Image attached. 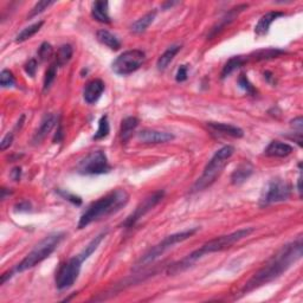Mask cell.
Wrapping results in <instances>:
<instances>
[{
    "mask_svg": "<svg viewBox=\"0 0 303 303\" xmlns=\"http://www.w3.org/2000/svg\"><path fill=\"white\" fill-rule=\"evenodd\" d=\"M303 243L300 236L294 242L283 245L274 256L265 262V264L250 278L242 289V295L251 293L264 284H268L278 278L283 272H286L291 265L296 263L302 257Z\"/></svg>",
    "mask_w": 303,
    "mask_h": 303,
    "instance_id": "6da1fadb",
    "label": "cell"
},
{
    "mask_svg": "<svg viewBox=\"0 0 303 303\" xmlns=\"http://www.w3.org/2000/svg\"><path fill=\"white\" fill-rule=\"evenodd\" d=\"M252 232H253L252 227H246V229H241V230L235 231V232L230 235L219 236V237L213 238L211 241L205 243L204 245H201L199 249L194 250V251L191 252L190 255H187L185 258H182L181 261L170 265V268L167 269V274L177 275L179 272L185 271L186 269L192 267L197 261H199L200 258H203L205 255H208V253H213V252H220L226 249H230L231 246L236 244V243H238L239 241H242V239L248 237V236Z\"/></svg>",
    "mask_w": 303,
    "mask_h": 303,
    "instance_id": "7a4b0ae2",
    "label": "cell"
},
{
    "mask_svg": "<svg viewBox=\"0 0 303 303\" xmlns=\"http://www.w3.org/2000/svg\"><path fill=\"white\" fill-rule=\"evenodd\" d=\"M129 200V194L126 190L118 189L107 193L106 196L101 197L100 199L89 205L87 210L83 212L78 220L77 227L80 230L87 227L89 224H91L96 220H100L106 217H109L114 213L119 212L123 206H126Z\"/></svg>",
    "mask_w": 303,
    "mask_h": 303,
    "instance_id": "3957f363",
    "label": "cell"
},
{
    "mask_svg": "<svg viewBox=\"0 0 303 303\" xmlns=\"http://www.w3.org/2000/svg\"><path fill=\"white\" fill-rule=\"evenodd\" d=\"M234 153L235 148L232 146H224L219 151H217L208 164L205 166L201 177L194 182L191 193L200 192V191H204L207 187H210L217 180V178L222 174L223 170L229 164V160L234 155Z\"/></svg>",
    "mask_w": 303,
    "mask_h": 303,
    "instance_id": "277c9868",
    "label": "cell"
},
{
    "mask_svg": "<svg viewBox=\"0 0 303 303\" xmlns=\"http://www.w3.org/2000/svg\"><path fill=\"white\" fill-rule=\"evenodd\" d=\"M64 232H54L48 235L45 238H43L42 241L25 256V258L20 263L17 264V267L13 269L12 272H19L20 274V272L29 270V269L39 264L40 262L46 260V258L58 248V245L61 244V242L64 239Z\"/></svg>",
    "mask_w": 303,
    "mask_h": 303,
    "instance_id": "5b68a950",
    "label": "cell"
},
{
    "mask_svg": "<svg viewBox=\"0 0 303 303\" xmlns=\"http://www.w3.org/2000/svg\"><path fill=\"white\" fill-rule=\"evenodd\" d=\"M197 231H198V227H193V229H189V230L181 231V232H177V234L170 235V236H167V237H165L161 242L158 243V244L149 249L148 251L146 252L145 255L136 262L135 269H141V268L146 267V265L153 263V262H154L155 260H158V258L161 256L162 253L166 252L167 250L173 248V245L191 238L194 234L197 232Z\"/></svg>",
    "mask_w": 303,
    "mask_h": 303,
    "instance_id": "8992f818",
    "label": "cell"
},
{
    "mask_svg": "<svg viewBox=\"0 0 303 303\" xmlns=\"http://www.w3.org/2000/svg\"><path fill=\"white\" fill-rule=\"evenodd\" d=\"M111 166L103 151H92L77 162L76 171L82 175H100L109 173Z\"/></svg>",
    "mask_w": 303,
    "mask_h": 303,
    "instance_id": "52a82bcc",
    "label": "cell"
},
{
    "mask_svg": "<svg viewBox=\"0 0 303 303\" xmlns=\"http://www.w3.org/2000/svg\"><path fill=\"white\" fill-rule=\"evenodd\" d=\"M291 196V185L283 179H272L262 191L260 206L265 207L271 204L286 201Z\"/></svg>",
    "mask_w": 303,
    "mask_h": 303,
    "instance_id": "ba28073f",
    "label": "cell"
},
{
    "mask_svg": "<svg viewBox=\"0 0 303 303\" xmlns=\"http://www.w3.org/2000/svg\"><path fill=\"white\" fill-rule=\"evenodd\" d=\"M145 61V52L134 49V50L125 51L119 57H116L113 64H111V69H113L115 74L121 75V76H127V75H130L135 73L136 70H139Z\"/></svg>",
    "mask_w": 303,
    "mask_h": 303,
    "instance_id": "9c48e42d",
    "label": "cell"
},
{
    "mask_svg": "<svg viewBox=\"0 0 303 303\" xmlns=\"http://www.w3.org/2000/svg\"><path fill=\"white\" fill-rule=\"evenodd\" d=\"M82 263L83 261L77 255L61 264L56 272V287L58 290L69 289L74 286L81 272Z\"/></svg>",
    "mask_w": 303,
    "mask_h": 303,
    "instance_id": "30bf717a",
    "label": "cell"
},
{
    "mask_svg": "<svg viewBox=\"0 0 303 303\" xmlns=\"http://www.w3.org/2000/svg\"><path fill=\"white\" fill-rule=\"evenodd\" d=\"M164 196H165L164 191H156V192L152 193L151 196L146 197L145 199L142 200L139 205H137L135 210H134L128 217H127L125 222L122 223V226L127 227V229L133 227L137 222H139L142 217H144L145 215H147L149 211H152L153 208H154L156 205H158L160 201L162 200Z\"/></svg>",
    "mask_w": 303,
    "mask_h": 303,
    "instance_id": "8fae6325",
    "label": "cell"
},
{
    "mask_svg": "<svg viewBox=\"0 0 303 303\" xmlns=\"http://www.w3.org/2000/svg\"><path fill=\"white\" fill-rule=\"evenodd\" d=\"M137 140L142 144H166L174 140V135L167 132H160V130L154 129H142L141 132L136 134Z\"/></svg>",
    "mask_w": 303,
    "mask_h": 303,
    "instance_id": "7c38bea8",
    "label": "cell"
},
{
    "mask_svg": "<svg viewBox=\"0 0 303 303\" xmlns=\"http://www.w3.org/2000/svg\"><path fill=\"white\" fill-rule=\"evenodd\" d=\"M245 9H248V5L246 4H242V5H238L234 7V9H231L229 12H227L225 16H223L220 19L217 21V24L213 26L211 29L210 33L207 35V39H212L213 37H216L218 33L226 28L227 25L230 23H232V21L236 19V18L238 17V14L242 12V11H244Z\"/></svg>",
    "mask_w": 303,
    "mask_h": 303,
    "instance_id": "4fadbf2b",
    "label": "cell"
},
{
    "mask_svg": "<svg viewBox=\"0 0 303 303\" xmlns=\"http://www.w3.org/2000/svg\"><path fill=\"white\" fill-rule=\"evenodd\" d=\"M106 85L101 80H92L87 83L83 90V99L87 103L92 104L99 101V99L102 96Z\"/></svg>",
    "mask_w": 303,
    "mask_h": 303,
    "instance_id": "5bb4252c",
    "label": "cell"
},
{
    "mask_svg": "<svg viewBox=\"0 0 303 303\" xmlns=\"http://www.w3.org/2000/svg\"><path fill=\"white\" fill-rule=\"evenodd\" d=\"M207 127L212 130V132L220 134V135L235 137V139H239V137H243V135H244L243 129L239 128V127L229 125V123L207 122Z\"/></svg>",
    "mask_w": 303,
    "mask_h": 303,
    "instance_id": "9a60e30c",
    "label": "cell"
},
{
    "mask_svg": "<svg viewBox=\"0 0 303 303\" xmlns=\"http://www.w3.org/2000/svg\"><path fill=\"white\" fill-rule=\"evenodd\" d=\"M283 12H278V11H271V12L265 13L264 16L261 17V19L258 20L257 25L255 26V33L256 36L262 37L268 35L269 29H270L271 24L274 23L276 19H278L279 17H283Z\"/></svg>",
    "mask_w": 303,
    "mask_h": 303,
    "instance_id": "2e32d148",
    "label": "cell"
},
{
    "mask_svg": "<svg viewBox=\"0 0 303 303\" xmlns=\"http://www.w3.org/2000/svg\"><path fill=\"white\" fill-rule=\"evenodd\" d=\"M293 151L294 149L290 145L275 140L268 145V147L264 151V154L267 156H271V158H286V156L290 155Z\"/></svg>",
    "mask_w": 303,
    "mask_h": 303,
    "instance_id": "e0dca14e",
    "label": "cell"
},
{
    "mask_svg": "<svg viewBox=\"0 0 303 303\" xmlns=\"http://www.w3.org/2000/svg\"><path fill=\"white\" fill-rule=\"evenodd\" d=\"M56 123V116L54 114H46L45 116L43 118L42 122H40L39 128L37 129V132L35 133V135L32 137V142L33 145H38L42 142L44 139H45L46 135L51 132L52 128L55 127Z\"/></svg>",
    "mask_w": 303,
    "mask_h": 303,
    "instance_id": "ac0fdd59",
    "label": "cell"
},
{
    "mask_svg": "<svg viewBox=\"0 0 303 303\" xmlns=\"http://www.w3.org/2000/svg\"><path fill=\"white\" fill-rule=\"evenodd\" d=\"M253 171L252 164L250 161H243L242 164H239L237 168L234 171V173L231 174V182L234 185H241L243 182H245L248 179L251 177Z\"/></svg>",
    "mask_w": 303,
    "mask_h": 303,
    "instance_id": "d6986e66",
    "label": "cell"
},
{
    "mask_svg": "<svg viewBox=\"0 0 303 303\" xmlns=\"http://www.w3.org/2000/svg\"><path fill=\"white\" fill-rule=\"evenodd\" d=\"M91 17L99 23L110 24L111 18L109 16V4H108V2L92 3Z\"/></svg>",
    "mask_w": 303,
    "mask_h": 303,
    "instance_id": "ffe728a7",
    "label": "cell"
},
{
    "mask_svg": "<svg viewBox=\"0 0 303 303\" xmlns=\"http://www.w3.org/2000/svg\"><path fill=\"white\" fill-rule=\"evenodd\" d=\"M96 37L100 43H102L103 45L108 46L111 50H119L121 48V42H120L118 37L108 31V30H99L96 33Z\"/></svg>",
    "mask_w": 303,
    "mask_h": 303,
    "instance_id": "44dd1931",
    "label": "cell"
},
{
    "mask_svg": "<svg viewBox=\"0 0 303 303\" xmlns=\"http://www.w3.org/2000/svg\"><path fill=\"white\" fill-rule=\"evenodd\" d=\"M286 54V51L281 50V49H276V48H268V49H263V50H257L255 52H252L250 55V57L253 61L261 62V61H269V59H274L279 57L281 55Z\"/></svg>",
    "mask_w": 303,
    "mask_h": 303,
    "instance_id": "7402d4cb",
    "label": "cell"
},
{
    "mask_svg": "<svg viewBox=\"0 0 303 303\" xmlns=\"http://www.w3.org/2000/svg\"><path fill=\"white\" fill-rule=\"evenodd\" d=\"M155 17H156V11H151V12L146 13L144 17L140 18V19L134 21L133 25L130 26V30H132V32L136 33V35H140V33L145 32L146 30L149 28V25L154 21Z\"/></svg>",
    "mask_w": 303,
    "mask_h": 303,
    "instance_id": "603a6c76",
    "label": "cell"
},
{
    "mask_svg": "<svg viewBox=\"0 0 303 303\" xmlns=\"http://www.w3.org/2000/svg\"><path fill=\"white\" fill-rule=\"evenodd\" d=\"M181 45H172L167 49L164 54L160 56L158 62H156V68L160 71H164L170 65V63L173 61V58L177 56V54L180 51Z\"/></svg>",
    "mask_w": 303,
    "mask_h": 303,
    "instance_id": "cb8c5ba5",
    "label": "cell"
},
{
    "mask_svg": "<svg viewBox=\"0 0 303 303\" xmlns=\"http://www.w3.org/2000/svg\"><path fill=\"white\" fill-rule=\"evenodd\" d=\"M137 126H139V120L136 118L129 116L122 120L121 129H120V135H121L122 141L128 140Z\"/></svg>",
    "mask_w": 303,
    "mask_h": 303,
    "instance_id": "d4e9b609",
    "label": "cell"
},
{
    "mask_svg": "<svg viewBox=\"0 0 303 303\" xmlns=\"http://www.w3.org/2000/svg\"><path fill=\"white\" fill-rule=\"evenodd\" d=\"M245 63V59L242 57V56H235V57L230 58L229 61L225 63V65L223 66V70H222V74H220V76H222V80L224 78L229 77L231 74L236 71L237 69L241 68V66L244 65Z\"/></svg>",
    "mask_w": 303,
    "mask_h": 303,
    "instance_id": "484cf974",
    "label": "cell"
},
{
    "mask_svg": "<svg viewBox=\"0 0 303 303\" xmlns=\"http://www.w3.org/2000/svg\"><path fill=\"white\" fill-rule=\"evenodd\" d=\"M106 235H107V232H102V234H100L99 236H96V237L94 239H91L90 243H89V244L85 246L83 250H82L81 253H78V256L81 257L82 261H83V262L87 261L88 258L90 257L92 253L96 251V249L99 248V245L101 244V242L103 241V238L106 237Z\"/></svg>",
    "mask_w": 303,
    "mask_h": 303,
    "instance_id": "4316f807",
    "label": "cell"
},
{
    "mask_svg": "<svg viewBox=\"0 0 303 303\" xmlns=\"http://www.w3.org/2000/svg\"><path fill=\"white\" fill-rule=\"evenodd\" d=\"M74 50L73 46L70 44H64V45L59 46L56 54V64L57 66H64L70 62L71 57H73Z\"/></svg>",
    "mask_w": 303,
    "mask_h": 303,
    "instance_id": "83f0119b",
    "label": "cell"
},
{
    "mask_svg": "<svg viewBox=\"0 0 303 303\" xmlns=\"http://www.w3.org/2000/svg\"><path fill=\"white\" fill-rule=\"evenodd\" d=\"M44 25V21L40 20V21H37V23L32 24L28 26V28H25L21 30V31L18 33L17 37H16V42L17 43H23L25 40H28L36 35L37 32L39 31L40 29H42V26Z\"/></svg>",
    "mask_w": 303,
    "mask_h": 303,
    "instance_id": "f1b7e54d",
    "label": "cell"
},
{
    "mask_svg": "<svg viewBox=\"0 0 303 303\" xmlns=\"http://www.w3.org/2000/svg\"><path fill=\"white\" fill-rule=\"evenodd\" d=\"M109 132H110V126H109V121H108V116L107 115H103V116L100 119L99 128H97L95 135L92 136V139L102 140L104 137L109 135Z\"/></svg>",
    "mask_w": 303,
    "mask_h": 303,
    "instance_id": "f546056e",
    "label": "cell"
},
{
    "mask_svg": "<svg viewBox=\"0 0 303 303\" xmlns=\"http://www.w3.org/2000/svg\"><path fill=\"white\" fill-rule=\"evenodd\" d=\"M57 64L56 63H54V64H51L50 66H49V69L46 70L45 73V77H44V85H43V91L45 92L48 91L49 89H50V87L52 85V83H54L55 78H56V75H57Z\"/></svg>",
    "mask_w": 303,
    "mask_h": 303,
    "instance_id": "4dcf8cb0",
    "label": "cell"
},
{
    "mask_svg": "<svg viewBox=\"0 0 303 303\" xmlns=\"http://www.w3.org/2000/svg\"><path fill=\"white\" fill-rule=\"evenodd\" d=\"M0 85L3 88H12L16 85V77L10 70L4 69L0 74Z\"/></svg>",
    "mask_w": 303,
    "mask_h": 303,
    "instance_id": "1f68e13d",
    "label": "cell"
},
{
    "mask_svg": "<svg viewBox=\"0 0 303 303\" xmlns=\"http://www.w3.org/2000/svg\"><path fill=\"white\" fill-rule=\"evenodd\" d=\"M54 4H55V2H49V0H43V2H38L35 6H33L31 12H30V14L28 16V19H32L33 17L38 16V14L44 12V11H45L49 6L54 5Z\"/></svg>",
    "mask_w": 303,
    "mask_h": 303,
    "instance_id": "d6a6232c",
    "label": "cell"
},
{
    "mask_svg": "<svg viewBox=\"0 0 303 303\" xmlns=\"http://www.w3.org/2000/svg\"><path fill=\"white\" fill-rule=\"evenodd\" d=\"M238 85L241 87L243 90L246 91L248 94H250V95H255L256 94V89L253 85L251 84V82L249 81L248 76H246L245 74H241L239 75L238 77Z\"/></svg>",
    "mask_w": 303,
    "mask_h": 303,
    "instance_id": "836d02e7",
    "label": "cell"
},
{
    "mask_svg": "<svg viewBox=\"0 0 303 303\" xmlns=\"http://www.w3.org/2000/svg\"><path fill=\"white\" fill-rule=\"evenodd\" d=\"M52 54H54V49H52L51 44L48 42L42 43V45L38 49V57L40 61L45 62L48 59H50Z\"/></svg>",
    "mask_w": 303,
    "mask_h": 303,
    "instance_id": "e575fe53",
    "label": "cell"
},
{
    "mask_svg": "<svg viewBox=\"0 0 303 303\" xmlns=\"http://www.w3.org/2000/svg\"><path fill=\"white\" fill-rule=\"evenodd\" d=\"M58 193L61 194V196H62L63 198H65L66 200H69V201H71V203H73V204L77 205V206H80V205L82 204V199H81L80 197H77V196H75V194L69 193L68 191H58Z\"/></svg>",
    "mask_w": 303,
    "mask_h": 303,
    "instance_id": "d590c367",
    "label": "cell"
},
{
    "mask_svg": "<svg viewBox=\"0 0 303 303\" xmlns=\"http://www.w3.org/2000/svg\"><path fill=\"white\" fill-rule=\"evenodd\" d=\"M24 69H25V73L28 74L29 76L35 77L36 76V71H37V61H36V59L35 58L30 59V61L25 64Z\"/></svg>",
    "mask_w": 303,
    "mask_h": 303,
    "instance_id": "8d00e7d4",
    "label": "cell"
},
{
    "mask_svg": "<svg viewBox=\"0 0 303 303\" xmlns=\"http://www.w3.org/2000/svg\"><path fill=\"white\" fill-rule=\"evenodd\" d=\"M187 77H189V70H187V66L186 65H181L180 68L178 69V73L175 75V80L179 83H181V82H185L187 80Z\"/></svg>",
    "mask_w": 303,
    "mask_h": 303,
    "instance_id": "74e56055",
    "label": "cell"
},
{
    "mask_svg": "<svg viewBox=\"0 0 303 303\" xmlns=\"http://www.w3.org/2000/svg\"><path fill=\"white\" fill-rule=\"evenodd\" d=\"M12 142H13V134L12 133L6 134V135L4 136V139L2 140V142H0V149H2V151H6V149L12 145Z\"/></svg>",
    "mask_w": 303,
    "mask_h": 303,
    "instance_id": "f35d334b",
    "label": "cell"
},
{
    "mask_svg": "<svg viewBox=\"0 0 303 303\" xmlns=\"http://www.w3.org/2000/svg\"><path fill=\"white\" fill-rule=\"evenodd\" d=\"M291 126L294 127V129L297 130V133H302V127H303V120L301 116L295 119L294 121H291Z\"/></svg>",
    "mask_w": 303,
    "mask_h": 303,
    "instance_id": "ab89813d",
    "label": "cell"
},
{
    "mask_svg": "<svg viewBox=\"0 0 303 303\" xmlns=\"http://www.w3.org/2000/svg\"><path fill=\"white\" fill-rule=\"evenodd\" d=\"M21 175V168L20 167H16L11 171V178L13 179L14 181H19Z\"/></svg>",
    "mask_w": 303,
    "mask_h": 303,
    "instance_id": "60d3db41",
    "label": "cell"
},
{
    "mask_svg": "<svg viewBox=\"0 0 303 303\" xmlns=\"http://www.w3.org/2000/svg\"><path fill=\"white\" fill-rule=\"evenodd\" d=\"M30 204L28 203V201H21V203H19L18 205H16V208L17 210L16 211H29L30 210Z\"/></svg>",
    "mask_w": 303,
    "mask_h": 303,
    "instance_id": "b9f144b4",
    "label": "cell"
},
{
    "mask_svg": "<svg viewBox=\"0 0 303 303\" xmlns=\"http://www.w3.org/2000/svg\"><path fill=\"white\" fill-rule=\"evenodd\" d=\"M63 130H62V126L59 125V127H58V130H57V133H56V135H55V137H54V142L55 144H57V142H59V141H62V139H63Z\"/></svg>",
    "mask_w": 303,
    "mask_h": 303,
    "instance_id": "7bdbcfd3",
    "label": "cell"
},
{
    "mask_svg": "<svg viewBox=\"0 0 303 303\" xmlns=\"http://www.w3.org/2000/svg\"><path fill=\"white\" fill-rule=\"evenodd\" d=\"M264 78H265V80H267L268 82H270V83H272V82L275 81L274 75H272L271 73H269V71H265V73H264Z\"/></svg>",
    "mask_w": 303,
    "mask_h": 303,
    "instance_id": "ee69618b",
    "label": "cell"
},
{
    "mask_svg": "<svg viewBox=\"0 0 303 303\" xmlns=\"http://www.w3.org/2000/svg\"><path fill=\"white\" fill-rule=\"evenodd\" d=\"M301 181H302V178L300 177V178H298V180H297V191H298V194H300V196H301V193H302V189H301Z\"/></svg>",
    "mask_w": 303,
    "mask_h": 303,
    "instance_id": "f6af8a7d",
    "label": "cell"
},
{
    "mask_svg": "<svg viewBox=\"0 0 303 303\" xmlns=\"http://www.w3.org/2000/svg\"><path fill=\"white\" fill-rule=\"evenodd\" d=\"M177 4H178V3H165L162 7H164L165 10H167L168 7H172L173 5H177Z\"/></svg>",
    "mask_w": 303,
    "mask_h": 303,
    "instance_id": "bcb514c9",
    "label": "cell"
}]
</instances>
